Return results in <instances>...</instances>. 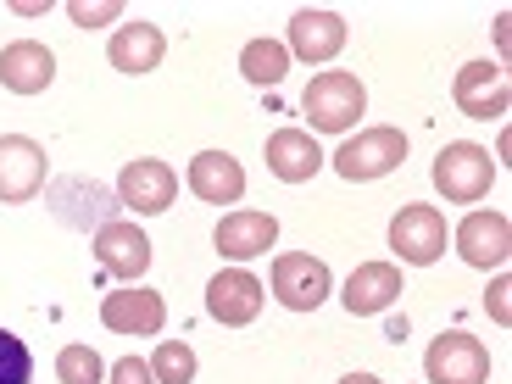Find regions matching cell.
Returning a JSON list of instances; mask_svg holds the SVG:
<instances>
[{"instance_id": "ba28073f", "label": "cell", "mask_w": 512, "mask_h": 384, "mask_svg": "<svg viewBox=\"0 0 512 384\" xmlns=\"http://www.w3.org/2000/svg\"><path fill=\"white\" fill-rule=\"evenodd\" d=\"M429 384H485L490 379V351L479 346L474 334H440L429 357H423Z\"/></svg>"}, {"instance_id": "e0dca14e", "label": "cell", "mask_w": 512, "mask_h": 384, "mask_svg": "<svg viewBox=\"0 0 512 384\" xmlns=\"http://www.w3.org/2000/svg\"><path fill=\"white\" fill-rule=\"evenodd\" d=\"M323 167V151L307 128H273L268 134V173L279 184H307Z\"/></svg>"}, {"instance_id": "5bb4252c", "label": "cell", "mask_w": 512, "mask_h": 384, "mask_svg": "<svg viewBox=\"0 0 512 384\" xmlns=\"http://www.w3.org/2000/svg\"><path fill=\"white\" fill-rule=\"evenodd\" d=\"M56 78V56L39 45V39H12L0 51V90L12 95H45Z\"/></svg>"}, {"instance_id": "484cf974", "label": "cell", "mask_w": 512, "mask_h": 384, "mask_svg": "<svg viewBox=\"0 0 512 384\" xmlns=\"http://www.w3.org/2000/svg\"><path fill=\"white\" fill-rule=\"evenodd\" d=\"M507 295H512V279H507V273H496V284H490V301H485V307H490V318H496L501 329H507V323H512V307H507Z\"/></svg>"}, {"instance_id": "8fae6325", "label": "cell", "mask_w": 512, "mask_h": 384, "mask_svg": "<svg viewBox=\"0 0 512 384\" xmlns=\"http://www.w3.org/2000/svg\"><path fill=\"white\" fill-rule=\"evenodd\" d=\"M206 312L223 323V329H245V323H256V312H262V279L245 268H223L218 279L206 284Z\"/></svg>"}, {"instance_id": "7402d4cb", "label": "cell", "mask_w": 512, "mask_h": 384, "mask_svg": "<svg viewBox=\"0 0 512 384\" xmlns=\"http://www.w3.org/2000/svg\"><path fill=\"white\" fill-rule=\"evenodd\" d=\"M151 373H156V384H190L195 379V351L184 346V340H162L156 357H151Z\"/></svg>"}, {"instance_id": "4fadbf2b", "label": "cell", "mask_w": 512, "mask_h": 384, "mask_svg": "<svg viewBox=\"0 0 512 384\" xmlns=\"http://www.w3.org/2000/svg\"><path fill=\"white\" fill-rule=\"evenodd\" d=\"M117 195H123V206H134V212H167L173 195H179V173L167 162H156V156H140V162L123 167Z\"/></svg>"}, {"instance_id": "ffe728a7", "label": "cell", "mask_w": 512, "mask_h": 384, "mask_svg": "<svg viewBox=\"0 0 512 384\" xmlns=\"http://www.w3.org/2000/svg\"><path fill=\"white\" fill-rule=\"evenodd\" d=\"M106 56H112L117 73L140 78V73H156V62L167 56V39L156 23H123L112 34V45H106Z\"/></svg>"}, {"instance_id": "5b68a950", "label": "cell", "mask_w": 512, "mask_h": 384, "mask_svg": "<svg viewBox=\"0 0 512 384\" xmlns=\"http://www.w3.org/2000/svg\"><path fill=\"white\" fill-rule=\"evenodd\" d=\"M329 268L307 251H284L273 256V295H279L290 312H318L329 301Z\"/></svg>"}, {"instance_id": "9c48e42d", "label": "cell", "mask_w": 512, "mask_h": 384, "mask_svg": "<svg viewBox=\"0 0 512 384\" xmlns=\"http://www.w3.org/2000/svg\"><path fill=\"white\" fill-rule=\"evenodd\" d=\"M457 251L468 268L490 273V268H507L512 256V223L507 212H468V218L457 223Z\"/></svg>"}, {"instance_id": "603a6c76", "label": "cell", "mask_w": 512, "mask_h": 384, "mask_svg": "<svg viewBox=\"0 0 512 384\" xmlns=\"http://www.w3.org/2000/svg\"><path fill=\"white\" fill-rule=\"evenodd\" d=\"M56 379L62 384H101L106 362L95 357L90 346H62V357H56Z\"/></svg>"}, {"instance_id": "6da1fadb", "label": "cell", "mask_w": 512, "mask_h": 384, "mask_svg": "<svg viewBox=\"0 0 512 384\" xmlns=\"http://www.w3.org/2000/svg\"><path fill=\"white\" fill-rule=\"evenodd\" d=\"M490 184H496V162H490L485 145L451 140L446 151L435 156V190L446 195V201L474 206V201H485V195H490Z\"/></svg>"}, {"instance_id": "44dd1931", "label": "cell", "mask_w": 512, "mask_h": 384, "mask_svg": "<svg viewBox=\"0 0 512 384\" xmlns=\"http://www.w3.org/2000/svg\"><path fill=\"white\" fill-rule=\"evenodd\" d=\"M240 73L251 78V84H262V90H273V84H279V78L290 73V51H284L279 39H245Z\"/></svg>"}, {"instance_id": "52a82bcc", "label": "cell", "mask_w": 512, "mask_h": 384, "mask_svg": "<svg viewBox=\"0 0 512 384\" xmlns=\"http://www.w3.org/2000/svg\"><path fill=\"white\" fill-rule=\"evenodd\" d=\"M45 190V145L28 134H0V201H34Z\"/></svg>"}, {"instance_id": "7a4b0ae2", "label": "cell", "mask_w": 512, "mask_h": 384, "mask_svg": "<svg viewBox=\"0 0 512 384\" xmlns=\"http://www.w3.org/2000/svg\"><path fill=\"white\" fill-rule=\"evenodd\" d=\"M401 156H407V134L401 128H362V134H351L334 151V173L346 184H373L384 173H396Z\"/></svg>"}, {"instance_id": "3957f363", "label": "cell", "mask_w": 512, "mask_h": 384, "mask_svg": "<svg viewBox=\"0 0 512 384\" xmlns=\"http://www.w3.org/2000/svg\"><path fill=\"white\" fill-rule=\"evenodd\" d=\"M301 106H307L318 134H346L368 112V90H362L357 73H318L307 84V95H301Z\"/></svg>"}, {"instance_id": "d6986e66", "label": "cell", "mask_w": 512, "mask_h": 384, "mask_svg": "<svg viewBox=\"0 0 512 384\" xmlns=\"http://www.w3.org/2000/svg\"><path fill=\"white\" fill-rule=\"evenodd\" d=\"M190 190L201 195L206 206H234L245 195V167L234 162L229 151H201L190 162Z\"/></svg>"}, {"instance_id": "cb8c5ba5", "label": "cell", "mask_w": 512, "mask_h": 384, "mask_svg": "<svg viewBox=\"0 0 512 384\" xmlns=\"http://www.w3.org/2000/svg\"><path fill=\"white\" fill-rule=\"evenodd\" d=\"M34 379V357H28V346L17 340L12 329H0V384H28Z\"/></svg>"}, {"instance_id": "277c9868", "label": "cell", "mask_w": 512, "mask_h": 384, "mask_svg": "<svg viewBox=\"0 0 512 384\" xmlns=\"http://www.w3.org/2000/svg\"><path fill=\"white\" fill-rule=\"evenodd\" d=\"M390 251L401 256V262H412V268H429V262H440V251H446V218H440L435 206H401L396 223H390Z\"/></svg>"}, {"instance_id": "2e32d148", "label": "cell", "mask_w": 512, "mask_h": 384, "mask_svg": "<svg viewBox=\"0 0 512 384\" xmlns=\"http://www.w3.org/2000/svg\"><path fill=\"white\" fill-rule=\"evenodd\" d=\"M273 240H279V218L273 212H229V218L218 223V251L229 256V262H251V256H268Z\"/></svg>"}, {"instance_id": "30bf717a", "label": "cell", "mask_w": 512, "mask_h": 384, "mask_svg": "<svg viewBox=\"0 0 512 384\" xmlns=\"http://www.w3.org/2000/svg\"><path fill=\"white\" fill-rule=\"evenodd\" d=\"M95 262H101V273L134 284L145 268H151V240H145V229L112 218V223H101V229H95Z\"/></svg>"}, {"instance_id": "9a60e30c", "label": "cell", "mask_w": 512, "mask_h": 384, "mask_svg": "<svg viewBox=\"0 0 512 384\" xmlns=\"http://www.w3.org/2000/svg\"><path fill=\"white\" fill-rule=\"evenodd\" d=\"M284 51L301 56V62H334V56L346 51V23L334 12L307 6V12L290 17V45H284Z\"/></svg>"}, {"instance_id": "8992f818", "label": "cell", "mask_w": 512, "mask_h": 384, "mask_svg": "<svg viewBox=\"0 0 512 384\" xmlns=\"http://www.w3.org/2000/svg\"><path fill=\"white\" fill-rule=\"evenodd\" d=\"M457 95L462 117H474V123H490V117H507L512 106V84H507V67L501 62H468L451 84Z\"/></svg>"}, {"instance_id": "f1b7e54d", "label": "cell", "mask_w": 512, "mask_h": 384, "mask_svg": "<svg viewBox=\"0 0 512 384\" xmlns=\"http://www.w3.org/2000/svg\"><path fill=\"white\" fill-rule=\"evenodd\" d=\"M340 384H384V379H373V373H346Z\"/></svg>"}, {"instance_id": "7c38bea8", "label": "cell", "mask_w": 512, "mask_h": 384, "mask_svg": "<svg viewBox=\"0 0 512 384\" xmlns=\"http://www.w3.org/2000/svg\"><path fill=\"white\" fill-rule=\"evenodd\" d=\"M101 323L112 334H162L167 301H162V290H140V284H128V290H117V295H106V301H101Z\"/></svg>"}, {"instance_id": "ac0fdd59", "label": "cell", "mask_w": 512, "mask_h": 384, "mask_svg": "<svg viewBox=\"0 0 512 384\" xmlns=\"http://www.w3.org/2000/svg\"><path fill=\"white\" fill-rule=\"evenodd\" d=\"M401 295V268L396 262H362L357 273L346 279V312L351 318H373V312H384L390 301Z\"/></svg>"}, {"instance_id": "d4e9b609", "label": "cell", "mask_w": 512, "mask_h": 384, "mask_svg": "<svg viewBox=\"0 0 512 384\" xmlns=\"http://www.w3.org/2000/svg\"><path fill=\"white\" fill-rule=\"evenodd\" d=\"M67 17H73L78 28H101V23H117V17H123V6H117V0H73V6H67Z\"/></svg>"}, {"instance_id": "4316f807", "label": "cell", "mask_w": 512, "mask_h": 384, "mask_svg": "<svg viewBox=\"0 0 512 384\" xmlns=\"http://www.w3.org/2000/svg\"><path fill=\"white\" fill-rule=\"evenodd\" d=\"M112 384H156V373H151V362H140V357H123L112 368Z\"/></svg>"}, {"instance_id": "83f0119b", "label": "cell", "mask_w": 512, "mask_h": 384, "mask_svg": "<svg viewBox=\"0 0 512 384\" xmlns=\"http://www.w3.org/2000/svg\"><path fill=\"white\" fill-rule=\"evenodd\" d=\"M507 28H512V17H507V12H501V17H496V45H501V51H507V39H512V34H507Z\"/></svg>"}]
</instances>
